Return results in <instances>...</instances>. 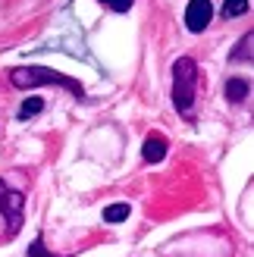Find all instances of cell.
<instances>
[{"label": "cell", "mask_w": 254, "mask_h": 257, "mask_svg": "<svg viewBox=\"0 0 254 257\" xmlns=\"http://www.w3.org/2000/svg\"><path fill=\"white\" fill-rule=\"evenodd\" d=\"M195 100H198V60L179 57L173 63V107L182 119H192Z\"/></svg>", "instance_id": "6da1fadb"}, {"label": "cell", "mask_w": 254, "mask_h": 257, "mask_svg": "<svg viewBox=\"0 0 254 257\" xmlns=\"http://www.w3.org/2000/svg\"><path fill=\"white\" fill-rule=\"evenodd\" d=\"M10 82H13V88H22V91L25 88H41V85H63L72 91L75 100H85L82 82H75L57 69H47V66H16V69H10Z\"/></svg>", "instance_id": "7a4b0ae2"}, {"label": "cell", "mask_w": 254, "mask_h": 257, "mask_svg": "<svg viewBox=\"0 0 254 257\" xmlns=\"http://www.w3.org/2000/svg\"><path fill=\"white\" fill-rule=\"evenodd\" d=\"M22 216H25V198L0 179V223H4V241L16 238L22 232Z\"/></svg>", "instance_id": "3957f363"}, {"label": "cell", "mask_w": 254, "mask_h": 257, "mask_svg": "<svg viewBox=\"0 0 254 257\" xmlns=\"http://www.w3.org/2000/svg\"><path fill=\"white\" fill-rule=\"evenodd\" d=\"M213 19V4L210 0H188L185 7V29L192 35H201Z\"/></svg>", "instance_id": "277c9868"}, {"label": "cell", "mask_w": 254, "mask_h": 257, "mask_svg": "<svg viewBox=\"0 0 254 257\" xmlns=\"http://www.w3.org/2000/svg\"><path fill=\"white\" fill-rule=\"evenodd\" d=\"M167 138L163 135H157V132H151L148 138H145V145H142V157H145V163H160L163 157H167Z\"/></svg>", "instance_id": "5b68a950"}, {"label": "cell", "mask_w": 254, "mask_h": 257, "mask_svg": "<svg viewBox=\"0 0 254 257\" xmlns=\"http://www.w3.org/2000/svg\"><path fill=\"white\" fill-rule=\"evenodd\" d=\"M248 91H251L248 79H238V75L226 79V100H229V104H242V100L248 97Z\"/></svg>", "instance_id": "8992f818"}, {"label": "cell", "mask_w": 254, "mask_h": 257, "mask_svg": "<svg viewBox=\"0 0 254 257\" xmlns=\"http://www.w3.org/2000/svg\"><path fill=\"white\" fill-rule=\"evenodd\" d=\"M41 110H44V100H41V97H25L22 107H19V113H16V119H19V122H29V119L38 116Z\"/></svg>", "instance_id": "52a82bcc"}, {"label": "cell", "mask_w": 254, "mask_h": 257, "mask_svg": "<svg viewBox=\"0 0 254 257\" xmlns=\"http://www.w3.org/2000/svg\"><path fill=\"white\" fill-rule=\"evenodd\" d=\"M129 213H132V207L129 204H110V207H104V223H125L129 220Z\"/></svg>", "instance_id": "ba28073f"}, {"label": "cell", "mask_w": 254, "mask_h": 257, "mask_svg": "<svg viewBox=\"0 0 254 257\" xmlns=\"http://www.w3.org/2000/svg\"><path fill=\"white\" fill-rule=\"evenodd\" d=\"M251 41H254V35H251V32H245L242 44H235V50L229 54V60H232V63H235V60H245V63H251Z\"/></svg>", "instance_id": "9c48e42d"}, {"label": "cell", "mask_w": 254, "mask_h": 257, "mask_svg": "<svg viewBox=\"0 0 254 257\" xmlns=\"http://www.w3.org/2000/svg\"><path fill=\"white\" fill-rule=\"evenodd\" d=\"M248 13V0H226L223 4V19H238Z\"/></svg>", "instance_id": "30bf717a"}, {"label": "cell", "mask_w": 254, "mask_h": 257, "mask_svg": "<svg viewBox=\"0 0 254 257\" xmlns=\"http://www.w3.org/2000/svg\"><path fill=\"white\" fill-rule=\"evenodd\" d=\"M25 257H63V254H50V251H47V245H44V235L38 232V235L32 238L29 251H25Z\"/></svg>", "instance_id": "8fae6325"}, {"label": "cell", "mask_w": 254, "mask_h": 257, "mask_svg": "<svg viewBox=\"0 0 254 257\" xmlns=\"http://www.w3.org/2000/svg\"><path fill=\"white\" fill-rule=\"evenodd\" d=\"M97 4L107 7V10H113V13H129L135 0H97Z\"/></svg>", "instance_id": "7c38bea8"}]
</instances>
